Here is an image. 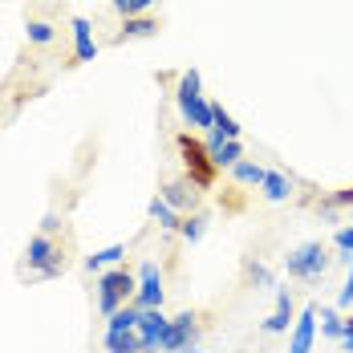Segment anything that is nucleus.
<instances>
[{"mask_svg":"<svg viewBox=\"0 0 353 353\" xmlns=\"http://www.w3.org/2000/svg\"><path fill=\"white\" fill-rule=\"evenodd\" d=\"M175 106H179V114H183L187 126H195V130H212L215 126V106L199 94V70H187L179 77Z\"/></svg>","mask_w":353,"mask_h":353,"instance_id":"obj_1","label":"nucleus"},{"mask_svg":"<svg viewBox=\"0 0 353 353\" xmlns=\"http://www.w3.org/2000/svg\"><path fill=\"white\" fill-rule=\"evenodd\" d=\"M134 288H139V276L130 272V268H106L102 276H98V309H102V317L110 313H118L122 305H130L134 301Z\"/></svg>","mask_w":353,"mask_h":353,"instance_id":"obj_2","label":"nucleus"},{"mask_svg":"<svg viewBox=\"0 0 353 353\" xmlns=\"http://www.w3.org/2000/svg\"><path fill=\"white\" fill-rule=\"evenodd\" d=\"M25 260H29V268H33V281H53V276H61V268H65V256H61L57 240L45 236V232H37L33 240H29Z\"/></svg>","mask_w":353,"mask_h":353,"instance_id":"obj_3","label":"nucleus"},{"mask_svg":"<svg viewBox=\"0 0 353 353\" xmlns=\"http://www.w3.org/2000/svg\"><path fill=\"white\" fill-rule=\"evenodd\" d=\"M179 154H183L187 179H191L199 191H208L215 183V163H212V154H208V142H195L191 134H179Z\"/></svg>","mask_w":353,"mask_h":353,"instance_id":"obj_4","label":"nucleus"},{"mask_svg":"<svg viewBox=\"0 0 353 353\" xmlns=\"http://www.w3.org/2000/svg\"><path fill=\"white\" fill-rule=\"evenodd\" d=\"M284 268H288V276H296V281H321V276H325V268H329L325 244H321V240L301 244L296 252H288V256H284Z\"/></svg>","mask_w":353,"mask_h":353,"instance_id":"obj_5","label":"nucleus"},{"mask_svg":"<svg viewBox=\"0 0 353 353\" xmlns=\"http://www.w3.org/2000/svg\"><path fill=\"white\" fill-rule=\"evenodd\" d=\"M167 329H171V317H167L163 309H142L139 325H134V333H139V350L142 353H163V337H167Z\"/></svg>","mask_w":353,"mask_h":353,"instance_id":"obj_6","label":"nucleus"},{"mask_svg":"<svg viewBox=\"0 0 353 353\" xmlns=\"http://www.w3.org/2000/svg\"><path fill=\"white\" fill-rule=\"evenodd\" d=\"M163 296H167V292H163V272H159L154 260H146L139 268V288H134V301H130V305H134L139 313L142 309H163Z\"/></svg>","mask_w":353,"mask_h":353,"instance_id":"obj_7","label":"nucleus"},{"mask_svg":"<svg viewBox=\"0 0 353 353\" xmlns=\"http://www.w3.org/2000/svg\"><path fill=\"white\" fill-rule=\"evenodd\" d=\"M195 337H199V317L195 313H179V317H171V329L163 337V353L195 350Z\"/></svg>","mask_w":353,"mask_h":353,"instance_id":"obj_8","label":"nucleus"},{"mask_svg":"<svg viewBox=\"0 0 353 353\" xmlns=\"http://www.w3.org/2000/svg\"><path fill=\"white\" fill-rule=\"evenodd\" d=\"M313 337H317V305H305L301 317L292 321V341L288 353H313Z\"/></svg>","mask_w":353,"mask_h":353,"instance_id":"obj_9","label":"nucleus"},{"mask_svg":"<svg viewBox=\"0 0 353 353\" xmlns=\"http://www.w3.org/2000/svg\"><path fill=\"white\" fill-rule=\"evenodd\" d=\"M171 208H175L179 215L183 212H191L195 208V199H199V187L191 183V179H171V183H163V191H159Z\"/></svg>","mask_w":353,"mask_h":353,"instance_id":"obj_10","label":"nucleus"},{"mask_svg":"<svg viewBox=\"0 0 353 353\" xmlns=\"http://www.w3.org/2000/svg\"><path fill=\"white\" fill-rule=\"evenodd\" d=\"M98 57V41H94V29L85 17H73V61H94Z\"/></svg>","mask_w":353,"mask_h":353,"instance_id":"obj_11","label":"nucleus"},{"mask_svg":"<svg viewBox=\"0 0 353 353\" xmlns=\"http://www.w3.org/2000/svg\"><path fill=\"white\" fill-rule=\"evenodd\" d=\"M208 154H212L215 171H219V167H236V163L244 159V146H240V142H228V139H219L215 130H208Z\"/></svg>","mask_w":353,"mask_h":353,"instance_id":"obj_12","label":"nucleus"},{"mask_svg":"<svg viewBox=\"0 0 353 353\" xmlns=\"http://www.w3.org/2000/svg\"><path fill=\"white\" fill-rule=\"evenodd\" d=\"M146 37H159V21L154 17H126L114 41L126 45V41H146Z\"/></svg>","mask_w":353,"mask_h":353,"instance_id":"obj_13","label":"nucleus"},{"mask_svg":"<svg viewBox=\"0 0 353 353\" xmlns=\"http://www.w3.org/2000/svg\"><path fill=\"white\" fill-rule=\"evenodd\" d=\"M292 321H296L292 317V292H288V288H276V313L264 321L260 329H264V333H288Z\"/></svg>","mask_w":353,"mask_h":353,"instance_id":"obj_14","label":"nucleus"},{"mask_svg":"<svg viewBox=\"0 0 353 353\" xmlns=\"http://www.w3.org/2000/svg\"><path fill=\"white\" fill-rule=\"evenodd\" d=\"M146 215H150V219H154V223H159L163 232H179V223H183V215H179L175 208H171V203L163 199V195H154V199L146 203Z\"/></svg>","mask_w":353,"mask_h":353,"instance_id":"obj_15","label":"nucleus"},{"mask_svg":"<svg viewBox=\"0 0 353 353\" xmlns=\"http://www.w3.org/2000/svg\"><path fill=\"white\" fill-rule=\"evenodd\" d=\"M122 256H126V244H110V248H102V252H94V256H85V272L102 276L106 264H122Z\"/></svg>","mask_w":353,"mask_h":353,"instance_id":"obj_16","label":"nucleus"},{"mask_svg":"<svg viewBox=\"0 0 353 353\" xmlns=\"http://www.w3.org/2000/svg\"><path fill=\"white\" fill-rule=\"evenodd\" d=\"M260 191H264V199H272V203H284L288 195H292V183L281 175V171H268L264 183H260Z\"/></svg>","mask_w":353,"mask_h":353,"instance_id":"obj_17","label":"nucleus"},{"mask_svg":"<svg viewBox=\"0 0 353 353\" xmlns=\"http://www.w3.org/2000/svg\"><path fill=\"white\" fill-rule=\"evenodd\" d=\"M232 175H236V183H240V187H260V183H264V175H268V167L240 159V163L232 167Z\"/></svg>","mask_w":353,"mask_h":353,"instance_id":"obj_18","label":"nucleus"},{"mask_svg":"<svg viewBox=\"0 0 353 353\" xmlns=\"http://www.w3.org/2000/svg\"><path fill=\"white\" fill-rule=\"evenodd\" d=\"M134 325H139V309H134V305H122L118 313L106 317V333H130Z\"/></svg>","mask_w":353,"mask_h":353,"instance_id":"obj_19","label":"nucleus"},{"mask_svg":"<svg viewBox=\"0 0 353 353\" xmlns=\"http://www.w3.org/2000/svg\"><path fill=\"white\" fill-rule=\"evenodd\" d=\"M203 232H208V215H183L179 236H183L187 244H199V240H203Z\"/></svg>","mask_w":353,"mask_h":353,"instance_id":"obj_20","label":"nucleus"},{"mask_svg":"<svg viewBox=\"0 0 353 353\" xmlns=\"http://www.w3.org/2000/svg\"><path fill=\"white\" fill-rule=\"evenodd\" d=\"M212 130L219 134V139H228V142H240V122H236L223 106H215V126Z\"/></svg>","mask_w":353,"mask_h":353,"instance_id":"obj_21","label":"nucleus"},{"mask_svg":"<svg viewBox=\"0 0 353 353\" xmlns=\"http://www.w3.org/2000/svg\"><path fill=\"white\" fill-rule=\"evenodd\" d=\"M106 353H142L139 350V333H106Z\"/></svg>","mask_w":353,"mask_h":353,"instance_id":"obj_22","label":"nucleus"},{"mask_svg":"<svg viewBox=\"0 0 353 353\" xmlns=\"http://www.w3.org/2000/svg\"><path fill=\"white\" fill-rule=\"evenodd\" d=\"M110 8L126 21V17H146L154 8V0H110Z\"/></svg>","mask_w":353,"mask_h":353,"instance_id":"obj_23","label":"nucleus"},{"mask_svg":"<svg viewBox=\"0 0 353 353\" xmlns=\"http://www.w3.org/2000/svg\"><path fill=\"white\" fill-rule=\"evenodd\" d=\"M321 333L333 337V341H341V333H345V317H337L333 309H321Z\"/></svg>","mask_w":353,"mask_h":353,"instance_id":"obj_24","label":"nucleus"},{"mask_svg":"<svg viewBox=\"0 0 353 353\" xmlns=\"http://www.w3.org/2000/svg\"><path fill=\"white\" fill-rule=\"evenodd\" d=\"M25 33H29V41H33V45H53L57 29H53L49 21H29V29H25Z\"/></svg>","mask_w":353,"mask_h":353,"instance_id":"obj_25","label":"nucleus"},{"mask_svg":"<svg viewBox=\"0 0 353 353\" xmlns=\"http://www.w3.org/2000/svg\"><path fill=\"white\" fill-rule=\"evenodd\" d=\"M248 276H252L256 284H264V288H276V276H272L264 264H248Z\"/></svg>","mask_w":353,"mask_h":353,"instance_id":"obj_26","label":"nucleus"},{"mask_svg":"<svg viewBox=\"0 0 353 353\" xmlns=\"http://www.w3.org/2000/svg\"><path fill=\"white\" fill-rule=\"evenodd\" d=\"M333 244L345 252V260H353V228H337V236H333Z\"/></svg>","mask_w":353,"mask_h":353,"instance_id":"obj_27","label":"nucleus"},{"mask_svg":"<svg viewBox=\"0 0 353 353\" xmlns=\"http://www.w3.org/2000/svg\"><path fill=\"white\" fill-rule=\"evenodd\" d=\"M325 208H353V187H345V191H333V195L325 199Z\"/></svg>","mask_w":353,"mask_h":353,"instance_id":"obj_28","label":"nucleus"},{"mask_svg":"<svg viewBox=\"0 0 353 353\" xmlns=\"http://www.w3.org/2000/svg\"><path fill=\"white\" fill-rule=\"evenodd\" d=\"M337 305H341V309H350V305H353V268H350V276H345V284H341V296H337Z\"/></svg>","mask_w":353,"mask_h":353,"instance_id":"obj_29","label":"nucleus"},{"mask_svg":"<svg viewBox=\"0 0 353 353\" xmlns=\"http://www.w3.org/2000/svg\"><path fill=\"white\" fill-rule=\"evenodd\" d=\"M341 345H345V353H353V317H345V333H341Z\"/></svg>","mask_w":353,"mask_h":353,"instance_id":"obj_30","label":"nucleus"},{"mask_svg":"<svg viewBox=\"0 0 353 353\" xmlns=\"http://www.w3.org/2000/svg\"><path fill=\"white\" fill-rule=\"evenodd\" d=\"M57 228H61V223H57V215H53V212L45 215V219H41V232H45V236H53Z\"/></svg>","mask_w":353,"mask_h":353,"instance_id":"obj_31","label":"nucleus"},{"mask_svg":"<svg viewBox=\"0 0 353 353\" xmlns=\"http://www.w3.org/2000/svg\"><path fill=\"white\" fill-rule=\"evenodd\" d=\"M187 353H199V350H187Z\"/></svg>","mask_w":353,"mask_h":353,"instance_id":"obj_32","label":"nucleus"}]
</instances>
